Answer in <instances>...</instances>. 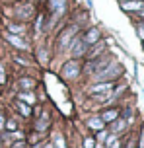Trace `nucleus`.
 Returning <instances> with one entry per match:
<instances>
[{"label": "nucleus", "mask_w": 144, "mask_h": 148, "mask_svg": "<svg viewBox=\"0 0 144 148\" xmlns=\"http://www.w3.org/2000/svg\"><path fill=\"white\" fill-rule=\"evenodd\" d=\"M55 140H57V148H64V142H62L61 134H57V138H55Z\"/></svg>", "instance_id": "6ab92c4d"}, {"label": "nucleus", "mask_w": 144, "mask_h": 148, "mask_svg": "<svg viewBox=\"0 0 144 148\" xmlns=\"http://www.w3.org/2000/svg\"><path fill=\"white\" fill-rule=\"evenodd\" d=\"M16 14H18V18H22V20H27V18L33 14V8H31L29 4H22V6L16 8Z\"/></svg>", "instance_id": "6e6552de"}, {"label": "nucleus", "mask_w": 144, "mask_h": 148, "mask_svg": "<svg viewBox=\"0 0 144 148\" xmlns=\"http://www.w3.org/2000/svg\"><path fill=\"white\" fill-rule=\"evenodd\" d=\"M64 6H66V0H49V8L55 14V18H59L64 12Z\"/></svg>", "instance_id": "423d86ee"}, {"label": "nucleus", "mask_w": 144, "mask_h": 148, "mask_svg": "<svg viewBox=\"0 0 144 148\" xmlns=\"http://www.w3.org/2000/svg\"><path fill=\"white\" fill-rule=\"evenodd\" d=\"M84 148H93V138H86L84 140Z\"/></svg>", "instance_id": "aec40b11"}, {"label": "nucleus", "mask_w": 144, "mask_h": 148, "mask_svg": "<svg viewBox=\"0 0 144 148\" xmlns=\"http://www.w3.org/2000/svg\"><path fill=\"white\" fill-rule=\"evenodd\" d=\"M138 35H140V37H142V39H144V23H142V25H140V27H138Z\"/></svg>", "instance_id": "5701e85b"}, {"label": "nucleus", "mask_w": 144, "mask_h": 148, "mask_svg": "<svg viewBox=\"0 0 144 148\" xmlns=\"http://www.w3.org/2000/svg\"><path fill=\"white\" fill-rule=\"evenodd\" d=\"M140 16H142V18H144V8H142V10H140Z\"/></svg>", "instance_id": "7c9ffc66"}, {"label": "nucleus", "mask_w": 144, "mask_h": 148, "mask_svg": "<svg viewBox=\"0 0 144 148\" xmlns=\"http://www.w3.org/2000/svg\"><path fill=\"white\" fill-rule=\"evenodd\" d=\"M20 99H22L23 103L31 105L33 101H35V96H33V94H29V92H23V94H20Z\"/></svg>", "instance_id": "4468645a"}, {"label": "nucleus", "mask_w": 144, "mask_h": 148, "mask_svg": "<svg viewBox=\"0 0 144 148\" xmlns=\"http://www.w3.org/2000/svg\"><path fill=\"white\" fill-rule=\"evenodd\" d=\"M45 148H53V144H45Z\"/></svg>", "instance_id": "c85d7f7f"}, {"label": "nucleus", "mask_w": 144, "mask_h": 148, "mask_svg": "<svg viewBox=\"0 0 144 148\" xmlns=\"http://www.w3.org/2000/svg\"><path fill=\"white\" fill-rule=\"evenodd\" d=\"M123 2H127V0H123Z\"/></svg>", "instance_id": "2f4dec72"}, {"label": "nucleus", "mask_w": 144, "mask_h": 148, "mask_svg": "<svg viewBox=\"0 0 144 148\" xmlns=\"http://www.w3.org/2000/svg\"><path fill=\"white\" fill-rule=\"evenodd\" d=\"M6 39H8V41H10L12 45H14V47H18V49H27V43L23 41L22 37L14 35V33H8V35H6Z\"/></svg>", "instance_id": "1a4fd4ad"}, {"label": "nucleus", "mask_w": 144, "mask_h": 148, "mask_svg": "<svg viewBox=\"0 0 144 148\" xmlns=\"http://www.w3.org/2000/svg\"><path fill=\"white\" fill-rule=\"evenodd\" d=\"M123 10H127V12H140V10H142L144 8V2L142 0H127V2H123Z\"/></svg>", "instance_id": "0eeeda50"}, {"label": "nucleus", "mask_w": 144, "mask_h": 148, "mask_svg": "<svg viewBox=\"0 0 144 148\" xmlns=\"http://www.w3.org/2000/svg\"><path fill=\"white\" fill-rule=\"evenodd\" d=\"M121 72H123V68H121L119 62H109V64H105L103 70H99V72L96 74V80L98 82H105V80H109V78L119 76Z\"/></svg>", "instance_id": "f257e3e1"}, {"label": "nucleus", "mask_w": 144, "mask_h": 148, "mask_svg": "<svg viewBox=\"0 0 144 148\" xmlns=\"http://www.w3.org/2000/svg\"><path fill=\"white\" fill-rule=\"evenodd\" d=\"M117 115H119V113H117V109H109V111H105V113L101 115V121H103V123L115 121V119H117Z\"/></svg>", "instance_id": "ddd939ff"}, {"label": "nucleus", "mask_w": 144, "mask_h": 148, "mask_svg": "<svg viewBox=\"0 0 144 148\" xmlns=\"http://www.w3.org/2000/svg\"><path fill=\"white\" fill-rule=\"evenodd\" d=\"M8 31L10 33H23V25H8Z\"/></svg>", "instance_id": "a211bd4d"}, {"label": "nucleus", "mask_w": 144, "mask_h": 148, "mask_svg": "<svg viewBox=\"0 0 144 148\" xmlns=\"http://www.w3.org/2000/svg\"><path fill=\"white\" fill-rule=\"evenodd\" d=\"M70 53H72V57H82L84 53H86V43H84V39H80V37L72 39V43H70Z\"/></svg>", "instance_id": "20e7f679"}, {"label": "nucleus", "mask_w": 144, "mask_h": 148, "mask_svg": "<svg viewBox=\"0 0 144 148\" xmlns=\"http://www.w3.org/2000/svg\"><path fill=\"white\" fill-rule=\"evenodd\" d=\"M33 86H35V82L31 80V78H22L20 80V88L22 90H31Z\"/></svg>", "instance_id": "2eb2a0df"}, {"label": "nucleus", "mask_w": 144, "mask_h": 148, "mask_svg": "<svg viewBox=\"0 0 144 148\" xmlns=\"http://www.w3.org/2000/svg\"><path fill=\"white\" fill-rule=\"evenodd\" d=\"M18 109L22 111V115H23V117H29V113H31V111H29V105H27V103H23V101H18Z\"/></svg>", "instance_id": "f3484780"}, {"label": "nucleus", "mask_w": 144, "mask_h": 148, "mask_svg": "<svg viewBox=\"0 0 144 148\" xmlns=\"http://www.w3.org/2000/svg\"><path fill=\"white\" fill-rule=\"evenodd\" d=\"M125 125H127V123H125L123 119H119V121H115V123H113V127H111V131H113V134L121 133L123 129H125Z\"/></svg>", "instance_id": "dca6fc26"}, {"label": "nucleus", "mask_w": 144, "mask_h": 148, "mask_svg": "<svg viewBox=\"0 0 144 148\" xmlns=\"http://www.w3.org/2000/svg\"><path fill=\"white\" fill-rule=\"evenodd\" d=\"M8 129H10V131H14V129H16V123H14V121H10V123H8Z\"/></svg>", "instance_id": "b1692460"}, {"label": "nucleus", "mask_w": 144, "mask_h": 148, "mask_svg": "<svg viewBox=\"0 0 144 148\" xmlns=\"http://www.w3.org/2000/svg\"><path fill=\"white\" fill-rule=\"evenodd\" d=\"M105 136H107V133H105V131H99V140H103Z\"/></svg>", "instance_id": "393cba45"}, {"label": "nucleus", "mask_w": 144, "mask_h": 148, "mask_svg": "<svg viewBox=\"0 0 144 148\" xmlns=\"http://www.w3.org/2000/svg\"><path fill=\"white\" fill-rule=\"evenodd\" d=\"M96 41H99V29H90L88 33H86V37H84V43L86 45H91V43H96Z\"/></svg>", "instance_id": "9d476101"}, {"label": "nucleus", "mask_w": 144, "mask_h": 148, "mask_svg": "<svg viewBox=\"0 0 144 148\" xmlns=\"http://www.w3.org/2000/svg\"><path fill=\"white\" fill-rule=\"evenodd\" d=\"M47 127H49V113H43V115H41V119L37 121V125H35V129H37L39 133H43Z\"/></svg>", "instance_id": "9b49d317"}, {"label": "nucleus", "mask_w": 144, "mask_h": 148, "mask_svg": "<svg viewBox=\"0 0 144 148\" xmlns=\"http://www.w3.org/2000/svg\"><path fill=\"white\" fill-rule=\"evenodd\" d=\"M76 31H78V27H76V25H70L68 29L62 31L61 37H59V49H66V47L72 43V37L76 35Z\"/></svg>", "instance_id": "f03ea898"}, {"label": "nucleus", "mask_w": 144, "mask_h": 148, "mask_svg": "<svg viewBox=\"0 0 144 148\" xmlns=\"http://www.w3.org/2000/svg\"><path fill=\"white\" fill-rule=\"evenodd\" d=\"M0 84H4V68L0 66Z\"/></svg>", "instance_id": "4be33fe9"}, {"label": "nucleus", "mask_w": 144, "mask_h": 148, "mask_svg": "<svg viewBox=\"0 0 144 148\" xmlns=\"http://www.w3.org/2000/svg\"><path fill=\"white\" fill-rule=\"evenodd\" d=\"M140 148H144V131H142V138H140Z\"/></svg>", "instance_id": "a878e982"}, {"label": "nucleus", "mask_w": 144, "mask_h": 148, "mask_svg": "<svg viewBox=\"0 0 144 148\" xmlns=\"http://www.w3.org/2000/svg\"><path fill=\"white\" fill-rule=\"evenodd\" d=\"M111 88H113V84H111V82H99V84H96V86H91V88H90V94H93V96L109 94Z\"/></svg>", "instance_id": "39448f33"}, {"label": "nucleus", "mask_w": 144, "mask_h": 148, "mask_svg": "<svg viewBox=\"0 0 144 148\" xmlns=\"http://www.w3.org/2000/svg\"><path fill=\"white\" fill-rule=\"evenodd\" d=\"M78 74H80V64H78L76 60L64 62V66H62V76H64V78H76Z\"/></svg>", "instance_id": "7ed1b4c3"}, {"label": "nucleus", "mask_w": 144, "mask_h": 148, "mask_svg": "<svg viewBox=\"0 0 144 148\" xmlns=\"http://www.w3.org/2000/svg\"><path fill=\"white\" fill-rule=\"evenodd\" d=\"M4 125V119H2V115H0V127Z\"/></svg>", "instance_id": "cd10ccee"}, {"label": "nucleus", "mask_w": 144, "mask_h": 148, "mask_svg": "<svg viewBox=\"0 0 144 148\" xmlns=\"http://www.w3.org/2000/svg\"><path fill=\"white\" fill-rule=\"evenodd\" d=\"M127 148H134V144H132V142H130V144H129V146H127Z\"/></svg>", "instance_id": "c756f323"}, {"label": "nucleus", "mask_w": 144, "mask_h": 148, "mask_svg": "<svg viewBox=\"0 0 144 148\" xmlns=\"http://www.w3.org/2000/svg\"><path fill=\"white\" fill-rule=\"evenodd\" d=\"M115 140H117V138H115V134H111V136H107V140H105V144H107V146H111V144H113Z\"/></svg>", "instance_id": "412c9836"}, {"label": "nucleus", "mask_w": 144, "mask_h": 148, "mask_svg": "<svg viewBox=\"0 0 144 148\" xmlns=\"http://www.w3.org/2000/svg\"><path fill=\"white\" fill-rule=\"evenodd\" d=\"M16 148H23V142H20V144H16Z\"/></svg>", "instance_id": "bb28decb"}, {"label": "nucleus", "mask_w": 144, "mask_h": 148, "mask_svg": "<svg viewBox=\"0 0 144 148\" xmlns=\"http://www.w3.org/2000/svg\"><path fill=\"white\" fill-rule=\"evenodd\" d=\"M88 127L96 129V131H103V121H101V117H91L88 121Z\"/></svg>", "instance_id": "f8f14e48"}]
</instances>
